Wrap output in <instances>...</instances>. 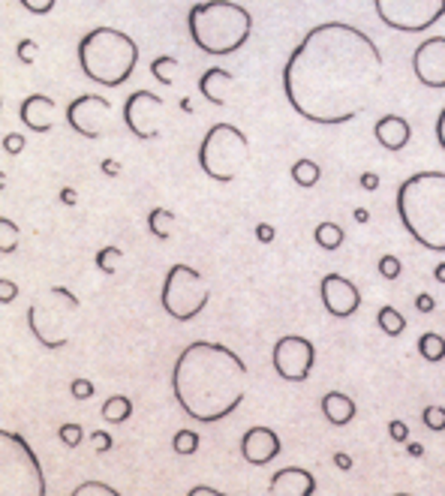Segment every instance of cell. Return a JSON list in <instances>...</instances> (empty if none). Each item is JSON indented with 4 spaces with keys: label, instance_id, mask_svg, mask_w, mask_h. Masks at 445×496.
<instances>
[{
    "label": "cell",
    "instance_id": "26",
    "mask_svg": "<svg viewBox=\"0 0 445 496\" xmlns=\"http://www.w3.org/2000/svg\"><path fill=\"white\" fill-rule=\"evenodd\" d=\"M313 238H316V243L322 250H337L343 243V229L337 223H319L316 229H313Z\"/></svg>",
    "mask_w": 445,
    "mask_h": 496
},
{
    "label": "cell",
    "instance_id": "50",
    "mask_svg": "<svg viewBox=\"0 0 445 496\" xmlns=\"http://www.w3.org/2000/svg\"><path fill=\"white\" fill-rule=\"evenodd\" d=\"M433 277H436V283H445V262L433 268Z\"/></svg>",
    "mask_w": 445,
    "mask_h": 496
},
{
    "label": "cell",
    "instance_id": "43",
    "mask_svg": "<svg viewBox=\"0 0 445 496\" xmlns=\"http://www.w3.org/2000/svg\"><path fill=\"white\" fill-rule=\"evenodd\" d=\"M274 234H277V232H274L271 223H259V225H256V238H259L262 243H271Z\"/></svg>",
    "mask_w": 445,
    "mask_h": 496
},
{
    "label": "cell",
    "instance_id": "10",
    "mask_svg": "<svg viewBox=\"0 0 445 496\" xmlns=\"http://www.w3.org/2000/svg\"><path fill=\"white\" fill-rule=\"evenodd\" d=\"M379 22L400 33H422L445 15V0H373Z\"/></svg>",
    "mask_w": 445,
    "mask_h": 496
},
{
    "label": "cell",
    "instance_id": "23",
    "mask_svg": "<svg viewBox=\"0 0 445 496\" xmlns=\"http://www.w3.org/2000/svg\"><path fill=\"white\" fill-rule=\"evenodd\" d=\"M130 415H132V400H130V397L114 394V397H109V400L103 403V418L105 421L121 424V421H127Z\"/></svg>",
    "mask_w": 445,
    "mask_h": 496
},
{
    "label": "cell",
    "instance_id": "17",
    "mask_svg": "<svg viewBox=\"0 0 445 496\" xmlns=\"http://www.w3.org/2000/svg\"><path fill=\"white\" fill-rule=\"evenodd\" d=\"M268 493L271 496H313L316 493V478L301 466H289L274 473L268 482Z\"/></svg>",
    "mask_w": 445,
    "mask_h": 496
},
{
    "label": "cell",
    "instance_id": "25",
    "mask_svg": "<svg viewBox=\"0 0 445 496\" xmlns=\"http://www.w3.org/2000/svg\"><path fill=\"white\" fill-rule=\"evenodd\" d=\"M377 322H379V328L388 334V337H400V334L406 331V316L400 310H395V307H382Z\"/></svg>",
    "mask_w": 445,
    "mask_h": 496
},
{
    "label": "cell",
    "instance_id": "41",
    "mask_svg": "<svg viewBox=\"0 0 445 496\" xmlns=\"http://www.w3.org/2000/svg\"><path fill=\"white\" fill-rule=\"evenodd\" d=\"M15 295H19V286L13 283V280H0V301L4 304H10V301H15Z\"/></svg>",
    "mask_w": 445,
    "mask_h": 496
},
{
    "label": "cell",
    "instance_id": "18",
    "mask_svg": "<svg viewBox=\"0 0 445 496\" xmlns=\"http://www.w3.org/2000/svg\"><path fill=\"white\" fill-rule=\"evenodd\" d=\"M19 115L24 126H31L33 133H49L55 126V99L46 94H31L24 96Z\"/></svg>",
    "mask_w": 445,
    "mask_h": 496
},
{
    "label": "cell",
    "instance_id": "3",
    "mask_svg": "<svg viewBox=\"0 0 445 496\" xmlns=\"http://www.w3.org/2000/svg\"><path fill=\"white\" fill-rule=\"evenodd\" d=\"M397 214L409 238L445 253V171H415L397 189Z\"/></svg>",
    "mask_w": 445,
    "mask_h": 496
},
{
    "label": "cell",
    "instance_id": "52",
    "mask_svg": "<svg viewBox=\"0 0 445 496\" xmlns=\"http://www.w3.org/2000/svg\"><path fill=\"white\" fill-rule=\"evenodd\" d=\"M409 455L422 457V455H424V448H422V445H418V442H409Z\"/></svg>",
    "mask_w": 445,
    "mask_h": 496
},
{
    "label": "cell",
    "instance_id": "5",
    "mask_svg": "<svg viewBox=\"0 0 445 496\" xmlns=\"http://www.w3.org/2000/svg\"><path fill=\"white\" fill-rule=\"evenodd\" d=\"M139 63V45L118 27H94L78 42V67L103 87H121Z\"/></svg>",
    "mask_w": 445,
    "mask_h": 496
},
{
    "label": "cell",
    "instance_id": "34",
    "mask_svg": "<svg viewBox=\"0 0 445 496\" xmlns=\"http://www.w3.org/2000/svg\"><path fill=\"white\" fill-rule=\"evenodd\" d=\"M400 271H404V265H400V259L391 256V253H386V256L379 259V274L386 280H397Z\"/></svg>",
    "mask_w": 445,
    "mask_h": 496
},
{
    "label": "cell",
    "instance_id": "39",
    "mask_svg": "<svg viewBox=\"0 0 445 496\" xmlns=\"http://www.w3.org/2000/svg\"><path fill=\"white\" fill-rule=\"evenodd\" d=\"M4 148H6V153H22L24 148H28V142H24L22 133H10L4 139Z\"/></svg>",
    "mask_w": 445,
    "mask_h": 496
},
{
    "label": "cell",
    "instance_id": "38",
    "mask_svg": "<svg viewBox=\"0 0 445 496\" xmlns=\"http://www.w3.org/2000/svg\"><path fill=\"white\" fill-rule=\"evenodd\" d=\"M388 436L395 439V442H406V439H409V427H406V421L391 418V421H388Z\"/></svg>",
    "mask_w": 445,
    "mask_h": 496
},
{
    "label": "cell",
    "instance_id": "48",
    "mask_svg": "<svg viewBox=\"0 0 445 496\" xmlns=\"http://www.w3.org/2000/svg\"><path fill=\"white\" fill-rule=\"evenodd\" d=\"M190 496H220L217 487H193Z\"/></svg>",
    "mask_w": 445,
    "mask_h": 496
},
{
    "label": "cell",
    "instance_id": "6",
    "mask_svg": "<svg viewBox=\"0 0 445 496\" xmlns=\"http://www.w3.org/2000/svg\"><path fill=\"white\" fill-rule=\"evenodd\" d=\"M78 298L67 286H49L28 307V328L46 349H64L76 334Z\"/></svg>",
    "mask_w": 445,
    "mask_h": 496
},
{
    "label": "cell",
    "instance_id": "49",
    "mask_svg": "<svg viewBox=\"0 0 445 496\" xmlns=\"http://www.w3.org/2000/svg\"><path fill=\"white\" fill-rule=\"evenodd\" d=\"M60 198H64L67 205H76V189H69V187H64L60 189Z\"/></svg>",
    "mask_w": 445,
    "mask_h": 496
},
{
    "label": "cell",
    "instance_id": "47",
    "mask_svg": "<svg viewBox=\"0 0 445 496\" xmlns=\"http://www.w3.org/2000/svg\"><path fill=\"white\" fill-rule=\"evenodd\" d=\"M334 464L341 466V469H352V457L343 455V451H337V455H334Z\"/></svg>",
    "mask_w": 445,
    "mask_h": 496
},
{
    "label": "cell",
    "instance_id": "12",
    "mask_svg": "<svg viewBox=\"0 0 445 496\" xmlns=\"http://www.w3.org/2000/svg\"><path fill=\"white\" fill-rule=\"evenodd\" d=\"M274 370L280 373V379L286 382H304V379L313 373L316 364V349L307 337H298V334H289V337H280L274 343Z\"/></svg>",
    "mask_w": 445,
    "mask_h": 496
},
{
    "label": "cell",
    "instance_id": "1",
    "mask_svg": "<svg viewBox=\"0 0 445 496\" xmlns=\"http://www.w3.org/2000/svg\"><path fill=\"white\" fill-rule=\"evenodd\" d=\"M382 51L370 33L346 22H325L304 33L283 67V90L310 124L341 126L377 96Z\"/></svg>",
    "mask_w": 445,
    "mask_h": 496
},
{
    "label": "cell",
    "instance_id": "44",
    "mask_svg": "<svg viewBox=\"0 0 445 496\" xmlns=\"http://www.w3.org/2000/svg\"><path fill=\"white\" fill-rule=\"evenodd\" d=\"M33 49H37V42H33V40L19 42V58H22L24 63H31V60H33Z\"/></svg>",
    "mask_w": 445,
    "mask_h": 496
},
{
    "label": "cell",
    "instance_id": "8",
    "mask_svg": "<svg viewBox=\"0 0 445 496\" xmlns=\"http://www.w3.org/2000/svg\"><path fill=\"white\" fill-rule=\"evenodd\" d=\"M46 475L19 433L0 430V496H46Z\"/></svg>",
    "mask_w": 445,
    "mask_h": 496
},
{
    "label": "cell",
    "instance_id": "13",
    "mask_svg": "<svg viewBox=\"0 0 445 496\" xmlns=\"http://www.w3.org/2000/svg\"><path fill=\"white\" fill-rule=\"evenodd\" d=\"M112 103L100 94H82L76 96L67 108V124L85 139H103L112 121Z\"/></svg>",
    "mask_w": 445,
    "mask_h": 496
},
{
    "label": "cell",
    "instance_id": "14",
    "mask_svg": "<svg viewBox=\"0 0 445 496\" xmlns=\"http://www.w3.org/2000/svg\"><path fill=\"white\" fill-rule=\"evenodd\" d=\"M413 72L424 87H445V36H431L413 51Z\"/></svg>",
    "mask_w": 445,
    "mask_h": 496
},
{
    "label": "cell",
    "instance_id": "20",
    "mask_svg": "<svg viewBox=\"0 0 445 496\" xmlns=\"http://www.w3.org/2000/svg\"><path fill=\"white\" fill-rule=\"evenodd\" d=\"M199 90H202V96L208 99V103L226 106L238 90V78L229 69L211 67V69H204V76L199 78Z\"/></svg>",
    "mask_w": 445,
    "mask_h": 496
},
{
    "label": "cell",
    "instance_id": "46",
    "mask_svg": "<svg viewBox=\"0 0 445 496\" xmlns=\"http://www.w3.org/2000/svg\"><path fill=\"white\" fill-rule=\"evenodd\" d=\"M436 142H440V148L445 151V108L436 117Z\"/></svg>",
    "mask_w": 445,
    "mask_h": 496
},
{
    "label": "cell",
    "instance_id": "37",
    "mask_svg": "<svg viewBox=\"0 0 445 496\" xmlns=\"http://www.w3.org/2000/svg\"><path fill=\"white\" fill-rule=\"evenodd\" d=\"M19 4L28 9V13H33V15H46V13L55 9L58 0H19Z\"/></svg>",
    "mask_w": 445,
    "mask_h": 496
},
{
    "label": "cell",
    "instance_id": "27",
    "mask_svg": "<svg viewBox=\"0 0 445 496\" xmlns=\"http://www.w3.org/2000/svg\"><path fill=\"white\" fill-rule=\"evenodd\" d=\"M177 72V58L172 54H159V58L150 60V76H154L159 85H172Z\"/></svg>",
    "mask_w": 445,
    "mask_h": 496
},
{
    "label": "cell",
    "instance_id": "29",
    "mask_svg": "<svg viewBox=\"0 0 445 496\" xmlns=\"http://www.w3.org/2000/svg\"><path fill=\"white\" fill-rule=\"evenodd\" d=\"M121 247H114V243H105V247H100L96 250V268L103 271V274H114L118 271V265H121Z\"/></svg>",
    "mask_w": 445,
    "mask_h": 496
},
{
    "label": "cell",
    "instance_id": "4",
    "mask_svg": "<svg viewBox=\"0 0 445 496\" xmlns=\"http://www.w3.org/2000/svg\"><path fill=\"white\" fill-rule=\"evenodd\" d=\"M186 31L204 54H232L250 40L253 15L232 0H202L186 13Z\"/></svg>",
    "mask_w": 445,
    "mask_h": 496
},
{
    "label": "cell",
    "instance_id": "30",
    "mask_svg": "<svg viewBox=\"0 0 445 496\" xmlns=\"http://www.w3.org/2000/svg\"><path fill=\"white\" fill-rule=\"evenodd\" d=\"M19 247V225L10 216H0V253H13Z\"/></svg>",
    "mask_w": 445,
    "mask_h": 496
},
{
    "label": "cell",
    "instance_id": "16",
    "mask_svg": "<svg viewBox=\"0 0 445 496\" xmlns=\"http://www.w3.org/2000/svg\"><path fill=\"white\" fill-rule=\"evenodd\" d=\"M280 436L271 427H250L241 436V457L253 466L271 464L280 455Z\"/></svg>",
    "mask_w": 445,
    "mask_h": 496
},
{
    "label": "cell",
    "instance_id": "31",
    "mask_svg": "<svg viewBox=\"0 0 445 496\" xmlns=\"http://www.w3.org/2000/svg\"><path fill=\"white\" fill-rule=\"evenodd\" d=\"M172 448H175V455H195V448H199V433L195 430H177L175 433V439H172Z\"/></svg>",
    "mask_w": 445,
    "mask_h": 496
},
{
    "label": "cell",
    "instance_id": "51",
    "mask_svg": "<svg viewBox=\"0 0 445 496\" xmlns=\"http://www.w3.org/2000/svg\"><path fill=\"white\" fill-rule=\"evenodd\" d=\"M355 220H359V223H368V220H370V214L364 211V207H355Z\"/></svg>",
    "mask_w": 445,
    "mask_h": 496
},
{
    "label": "cell",
    "instance_id": "32",
    "mask_svg": "<svg viewBox=\"0 0 445 496\" xmlns=\"http://www.w3.org/2000/svg\"><path fill=\"white\" fill-rule=\"evenodd\" d=\"M73 496H118V491L103 482H87V484H78Z\"/></svg>",
    "mask_w": 445,
    "mask_h": 496
},
{
    "label": "cell",
    "instance_id": "9",
    "mask_svg": "<svg viewBox=\"0 0 445 496\" xmlns=\"http://www.w3.org/2000/svg\"><path fill=\"white\" fill-rule=\"evenodd\" d=\"M208 298H211L208 283H204V277L193 265L177 262V265L168 268L159 301H163V310L172 316V319L177 322L195 319V316L208 307Z\"/></svg>",
    "mask_w": 445,
    "mask_h": 496
},
{
    "label": "cell",
    "instance_id": "21",
    "mask_svg": "<svg viewBox=\"0 0 445 496\" xmlns=\"http://www.w3.org/2000/svg\"><path fill=\"white\" fill-rule=\"evenodd\" d=\"M322 412H325V418L334 424V427H346L352 418H355V400L350 394H343V391H328L322 397Z\"/></svg>",
    "mask_w": 445,
    "mask_h": 496
},
{
    "label": "cell",
    "instance_id": "2",
    "mask_svg": "<svg viewBox=\"0 0 445 496\" xmlns=\"http://www.w3.org/2000/svg\"><path fill=\"white\" fill-rule=\"evenodd\" d=\"M172 391L184 415L213 424L241 406L247 394V364L222 343L195 340L175 361Z\"/></svg>",
    "mask_w": 445,
    "mask_h": 496
},
{
    "label": "cell",
    "instance_id": "33",
    "mask_svg": "<svg viewBox=\"0 0 445 496\" xmlns=\"http://www.w3.org/2000/svg\"><path fill=\"white\" fill-rule=\"evenodd\" d=\"M422 418H424L427 430H445V409L442 406H427V409L422 412Z\"/></svg>",
    "mask_w": 445,
    "mask_h": 496
},
{
    "label": "cell",
    "instance_id": "42",
    "mask_svg": "<svg viewBox=\"0 0 445 496\" xmlns=\"http://www.w3.org/2000/svg\"><path fill=\"white\" fill-rule=\"evenodd\" d=\"M415 310H418V313H433V310H436V301H433V295H431V292H422V295H415Z\"/></svg>",
    "mask_w": 445,
    "mask_h": 496
},
{
    "label": "cell",
    "instance_id": "7",
    "mask_svg": "<svg viewBox=\"0 0 445 496\" xmlns=\"http://www.w3.org/2000/svg\"><path fill=\"white\" fill-rule=\"evenodd\" d=\"M250 162V139L235 124H213L199 144V166L217 184H232Z\"/></svg>",
    "mask_w": 445,
    "mask_h": 496
},
{
    "label": "cell",
    "instance_id": "19",
    "mask_svg": "<svg viewBox=\"0 0 445 496\" xmlns=\"http://www.w3.org/2000/svg\"><path fill=\"white\" fill-rule=\"evenodd\" d=\"M373 135L386 151H404L413 139V126L404 115H382L373 126Z\"/></svg>",
    "mask_w": 445,
    "mask_h": 496
},
{
    "label": "cell",
    "instance_id": "11",
    "mask_svg": "<svg viewBox=\"0 0 445 496\" xmlns=\"http://www.w3.org/2000/svg\"><path fill=\"white\" fill-rule=\"evenodd\" d=\"M163 115H166L163 96L150 94V90H136L123 103V124L141 142L157 139L159 130H163Z\"/></svg>",
    "mask_w": 445,
    "mask_h": 496
},
{
    "label": "cell",
    "instance_id": "28",
    "mask_svg": "<svg viewBox=\"0 0 445 496\" xmlns=\"http://www.w3.org/2000/svg\"><path fill=\"white\" fill-rule=\"evenodd\" d=\"M319 166L313 160H298L295 166H292V180H295L298 187H316L319 184Z\"/></svg>",
    "mask_w": 445,
    "mask_h": 496
},
{
    "label": "cell",
    "instance_id": "40",
    "mask_svg": "<svg viewBox=\"0 0 445 496\" xmlns=\"http://www.w3.org/2000/svg\"><path fill=\"white\" fill-rule=\"evenodd\" d=\"M91 439H94V448L100 451V455H105V451H112V448H114V439H112V433H105V430H96Z\"/></svg>",
    "mask_w": 445,
    "mask_h": 496
},
{
    "label": "cell",
    "instance_id": "36",
    "mask_svg": "<svg viewBox=\"0 0 445 496\" xmlns=\"http://www.w3.org/2000/svg\"><path fill=\"white\" fill-rule=\"evenodd\" d=\"M60 439H64V445H78V442H82V427H78V424H60Z\"/></svg>",
    "mask_w": 445,
    "mask_h": 496
},
{
    "label": "cell",
    "instance_id": "22",
    "mask_svg": "<svg viewBox=\"0 0 445 496\" xmlns=\"http://www.w3.org/2000/svg\"><path fill=\"white\" fill-rule=\"evenodd\" d=\"M148 229L157 241H168L175 232V214L168 211V207H154V211L148 214Z\"/></svg>",
    "mask_w": 445,
    "mask_h": 496
},
{
    "label": "cell",
    "instance_id": "15",
    "mask_svg": "<svg viewBox=\"0 0 445 496\" xmlns=\"http://www.w3.org/2000/svg\"><path fill=\"white\" fill-rule=\"evenodd\" d=\"M319 292H322L325 310L331 316H337V319H350V316H355V310L361 307L359 286H355L352 280L343 277V274H325Z\"/></svg>",
    "mask_w": 445,
    "mask_h": 496
},
{
    "label": "cell",
    "instance_id": "45",
    "mask_svg": "<svg viewBox=\"0 0 445 496\" xmlns=\"http://www.w3.org/2000/svg\"><path fill=\"white\" fill-rule=\"evenodd\" d=\"M361 187L373 193V189L379 187V175H377V171H361Z\"/></svg>",
    "mask_w": 445,
    "mask_h": 496
},
{
    "label": "cell",
    "instance_id": "35",
    "mask_svg": "<svg viewBox=\"0 0 445 496\" xmlns=\"http://www.w3.org/2000/svg\"><path fill=\"white\" fill-rule=\"evenodd\" d=\"M69 391H73L76 400H91L96 388H94L91 379H73V385H69Z\"/></svg>",
    "mask_w": 445,
    "mask_h": 496
},
{
    "label": "cell",
    "instance_id": "24",
    "mask_svg": "<svg viewBox=\"0 0 445 496\" xmlns=\"http://www.w3.org/2000/svg\"><path fill=\"white\" fill-rule=\"evenodd\" d=\"M418 352H422L424 361H431V364H440V361L445 358V340L440 337V334L427 331V334H422V340H418Z\"/></svg>",
    "mask_w": 445,
    "mask_h": 496
}]
</instances>
